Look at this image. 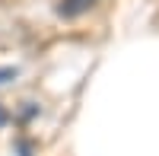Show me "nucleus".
<instances>
[{
	"label": "nucleus",
	"mask_w": 159,
	"mask_h": 156,
	"mask_svg": "<svg viewBox=\"0 0 159 156\" xmlns=\"http://www.w3.org/2000/svg\"><path fill=\"white\" fill-rule=\"evenodd\" d=\"M10 76H13V70H0V83H3V80H10Z\"/></svg>",
	"instance_id": "1"
}]
</instances>
